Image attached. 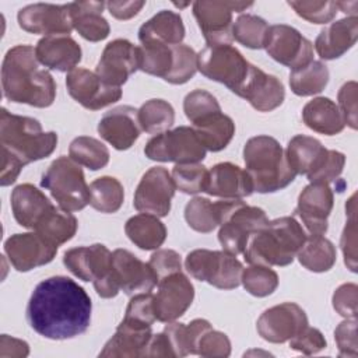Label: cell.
I'll list each match as a JSON object with an SVG mask.
<instances>
[{
	"mask_svg": "<svg viewBox=\"0 0 358 358\" xmlns=\"http://www.w3.org/2000/svg\"><path fill=\"white\" fill-rule=\"evenodd\" d=\"M231 341L222 331L210 329L199 340L197 354L200 357H229Z\"/></svg>",
	"mask_w": 358,
	"mask_h": 358,
	"instance_id": "52",
	"label": "cell"
},
{
	"mask_svg": "<svg viewBox=\"0 0 358 358\" xmlns=\"http://www.w3.org/2000/svg\"><path fill=\"white\" fill-rule=\"evenodd\" d=\"M183 110L190 123L214 113L220 112L221 106L215 96L204 90H194L189 92L183 99Z\"/></svg>",
	"mask_w": 358,
	"mask_h": 358,
	"instance_id": "51",
	"label": "cell"
},
{
	"mask_svg": "<svg viewBox=\"0 0 358 358\" xmlns=\"http://www.w3.org/2000/svg\"><path fill=\"white\" fill-rule=\"evenodd\" d=\"M334 197L327 183H309L298 197L295 214L301 218L310 235H324Z\"/></svg>",
	"mask_w": 358,
	"mask_h": 358,
	"instance_id": "22",
	"label": "cell"
},
{
	"mask_svg": "<svg viewBox=\"0 0 358 358\" xmlns=\"http://www.w3.org/2000/svg\"><path fill=\"white\" fill-rule=\"evenodd\" d=\"M78 228L77 218L62 207L53 206L36 224L34 231L45 241L55 246H60L70 241Z\"/></svg>",
	"mask_w": 358,
	"mask_h": 358,
	"instance_id": "38",
	"label": "cell"
},
{
	"mask_svg": "<svg viewBox=\"0 0 358 358\" xmlns=\"http://www.w3.org/2000/svg\"><path fill=\"white\" fill-rule=\"evenodd\" d=\"M66 87L70 96L90 110L102 109L122 98L120 87L109 85L96 73L81 67L67 73Z\"/></svg>",
	"mask_w": 358,
	"mask_h": 358,
	"instance_id": "17",
	"label": "cell"
},
{
	"mask_svg": "<svg viewBox=\"0 0 358 358\" xmlns=\"http://www.w3.org/2000/svg\"><path fill=\"white\" fill-rule=\"evenodd\" d=\"M152 296L154 295L151 292H141L133 295L126 308L124 317H130L152 326V323L157 320L152 308Z\"/></svg>",
	"mask_w": 358,
	"mask_h": 358,
	"instance_id": "58",
	"label": "cell"
},
{
	"mask_svg": "<svg viewBox=\"0 0 358 358\" xmlns=\"http://www.w3.org/2000/svg\"><path fill=\"white\" fill-rule=\"evenodd\" d=\"M192 124L204 148L213 152L224 150L235 134L234 120L222 110L210 113Z\"/></svg>",
	"mask_w": 358,
	"mask_h": 358,
	"instance_id": "35",
	"label": "cell"
},
{
	"mask_svg": "<svg viewBox=\"0 0 358 358\" xmlns=\"http://www.w3.org/2000/svg\"><path fill=\"white\" fill-rule=\"evenodd\" d=\"M288 6L303 20L312 24H327L338 13L336 1L319 0H291Z\"/></svg>",
	"mask_w": 358,
	"mask_h": 358,
	"instance_id": "49",
	"label": "cell"
},
{
	"mask_svg": "<svg viewBox=\"0 0 358 358\" xmlns=\"http://www.w3.org/2000/svg\"><path fill=\"white\" fill-rule=\"evenodd\" d=\"M305 239L306 234L294 217H280L268 221L250 236L243 257L250 264L288 266Z\"/></svg>",
	"mask_w": 358,
	"mask_h": 358,
	"instance_id": "3",
	"label": "cell"
},
{
	"mask_svg": "<svg viewBox=\"0 0 358 358\" xmlns=\"http://www.w3.org/2000/svg\"><path fill=\"white\" fill-rule=\"evenodd\" d=\"M11 210L15 221L25 228L34 229L39 220L53 207L52 201L38 187L22 183L11 192Z\"/></svg>",
	"mask_w": 358,
	"mask_h": 358,
	"instance_id": "31",
	"label": "cell"
},
{
	"mask_svg": "<svg viewBox=\"0 0 358 358\" xmlns=\"http://www.w3.org/2000/svg\"><path fill=\"white\" fill-rule=\"evenodd\" d=\"M176 7H179V8H182V7H186V6H189L190 3H173Z\"/></svg>",
	"mask_w": 358,
	"mask_h": 358,
	"instance_id": "64",
	"label": "cell"
},
{
	"mask_svg": "<svg viewBox=\"0 0 358 358\" xmlns=\"http://www.w3.org/2000/svg\"><path fill=\"white\" fill-rule=\"evenodd\" d=\"M144 357H173L169 340L164 331L158 334H152L145 348Z\"/></svg>",
	"mask_w": 358,
	"mask_h": 358,
	"instance_id": "61",
	"label": "cell"
},
{
	"mask_svg": "<svg viewBox=\"0 0 358 358\" xmlns=\"http://www.w3.org/2000/svg\"><path fill=\"white\" fill-rule=\"evenodd\" d=\"M69 157L78 165L91 171H98L108 165L109 150L99 140L88 136L76 137L69 147Z\"/></svg>",
	"mask_w": 358,
	"mask_h": 358,
	"instance_id": "43",
	"label": "cell"
},
{
	"mask_svg": "<svg viewBox=\"0 0 358 358\" xmlns=\"http://www.w3.org/2000/svg\"><path fill=\"white\" fill-rule=\"evenodd\" d=\"M357 91L358 85L355 81H348L343 84L337 94L338 109L343 115L344 123L350 126L352 130L358 127V112H357Z\"/></svg>",
	"mask_w": 358,
	"mask_h": 358,
	"instance_id": "53",
	"label": "cell"
},
{
	"mask_svg": "<svg viewBox=\"0 0 358 358\" xmlns=\"http://www.w3.org/2000/svg\"><path fill=\"white\" fill-rule=\"evenodd\" d=\"M358 38V17H345L324 27L315 41L317 55L324 60H334L347 53Z\"/></svg>",
	"mask_w": 358,
	"mask_h": 358,
	"instance_id": "28",
	"label": "cell"
},
{
	"mask_svg": "<svg viewBox=\"0 0 358 358\" xmlns=\"http://www.w3.org/2000/svg\"><path fill=\"white\" fill-rule=\"evenodd\" d=\"M207 171L200 162L194 164H176L172 169V179L180 192L186 194H196L204 190Z\"/></svg>",
	"mask_w": 358,
	"mask_h": 358,
	"instance_id": "47",
	"label": "cell"
},
{
	"mask_svg": "<svg viewBox=\"0 0 358 358\" xmlns=\"http://www.w3.org/2000/svg\"><path fill=\"white\" fill-rule=\"evenodd\" d=\"M357 317L341 322L334 330L340 357H357Z\"/></svg>",
	"mask_w": 358,
	"mask_h": 358,
	"instance_id": "57",
	"label": "cell"
},
{
	"mask_svg": "<svg viewBox=\"0 0 358 358\" xmlns=\"http://www.w3.org/2000/svg\"><path fill=\"white\" fill-rule=\"evenodd\" d=\"M92 303L74 280L55 275L41 281L27 306L29 326L50 340H67L83 334L91 323Z\"/></svg>",
	"mask_w": 358,
	"mask_h": 358,
	"instance_id": "1",
	"label": "cell"
},
{
	"mask_svg": "<svg viewBox=\"0 0 358 358\" xmlns=\"http://www.w3.org/2000/svg\"><path fill=\"white\" fill-rule=\"evenodd\" d=\"M18 25L29 32L45 36L69 35L73 31L70 3H35L22 7L17 14Z\"/></svg>",
	"mask_w": 358,
	"mask_h": 358,
	"instance_id": "18",
	"label": "cell"
},
{
	"mask_svg": "<svg viewBox=\"0 0 358 358\" xmlns=\"http://www.w3.org/2000/svg\"><path fill=\"white\" fill-rule=\"evenodd\" d=\"M268 24L262 17L241 14L232 27V38L249 49H262Z\"/></svg>",
	"mask_w": 358,
	"mask_h": 358,
	"instance_id": "45",
	"label": "cell"
},
{
	"mask_svg": "<svg viewBox=\"0 0 358 358\" xmlns=\"http://www.w3.org/2000/svg\"><path fill=\"white\" fill-rule=\"evenodd\" d=\"M112 275L119 289L130 296L151 292L158 282L151 266L126 249L112 252Z\"/></svg>",
	"mask_w": 358,
	"mask_h": 358,
	"instance_id": "21",
	"label": "cell"
},
{
	"mask_svg": "<svg viewBox=\"0 0 358 358\" xmlns=\"http://www.w3.org/2000/svg\"><path fill=\"white\" fill-rule=\"evenodd\" d=\"M253 3L245 1H206L199 0L193 3V15L201 29L207 46L231 43L232 38V14L241 13Z\"/></svg>",
	"mask_w": 358,
	"mask_h": 358,
	"instance_id": "11",
	"label": "cell"
},
{
	"mask_svg": "<svg viewBox=\"0 0 358 358\" xmlns=\"http://www.w3.org/2000/svg\"><path fill=\"white\" fill-rule=\"evenodd\" d=\"M175 189L176 186L168 169L152 166L140 179L134 192L133 206L138 213L166 217L171 211Z\"/></svg>",
	"mask_w": 358,
	"mask_h": 358,
	"instance_id": "13",
	"label": "cell"
},
{
	"mask_svg": "<svg viewBox=\"0 0 358 358\" xmlns=\"http://www.w3.org/2000/svg\"><path fill=\"white\" fill-rule=\"evenodd\" d=\"M138 110L130 105H120L108 110L98 123L99 136L113 148L129 150L140 137Z\"/></svg>",
	"mask_w": 358,
	"mask_h": 358,
	"instance_id": "23",
	"label": "cell"
},
{
	"mask_svg": "<svg viewBox=\"0 0 358 358\" xmlns=\"http://www.w3.org/2000/svg\"><path fill=\"white\" fill-rule=\"evenodd\" d=\"M138 70V46L127 39L109 42L95 67L96 76L109 85L120 87Z\"/></svg>",
	"mask_w": 358,
	"mask_h": 358,
	"instance_id": "19",
	"label": "cell"
},
{
	"mask_svg": "<svg viewBox=\"0 0 358 358\" xmlns=\"http://www.w3.org/2000/svg\"><path fill=\"white\" fill-rule=\"evenodd\" d=\"M203 192L224 200H242L253 193V185L245 169L232 162H220L207 171Z\"/></svg>",
	"mask_w": 358,
	"mask_h": 358,
	"instance_id": "24",
	"label": "cell"
},
{
	"mask_svg": "<svg viewBox=\"0 0 358 358\" xmlns=\"http://www.w3.org/2000/svg\"><path fill=\"white\" fill-rule=\"evenodd\" d=\"M357 292L358 287L354 282L341 284L333 294L334 310L345 319L357 317Z\"/></svg>",
	"mask_w": 358,
	"mask_h": 358,
	"instance_id": "56",
	"label": "cell"
},
{
	"mask_svg": "<svg viewBox=\"0 0 358 358\" xmlns=\"http://www.w3.org/2000/svg\"><path fill=\"white\" fill-rule=\"evenodd\" d=\"M241 203L242 200L211 201L206 197H193L185 206V220L192 229L208 234L220 227Z\"/></svg>",
	"mask_w": 358,
	"mask_h": 358,
	"instance_id": "29",
	"label": "cell"
},
{
	"mask_svg": "<svg viewBox=\"0 0 358 358\" xmlns=\"http://www.w3.org/2000/svg\"><path fill=\"white\" fill-rule=\"evenodd\" d=\"M213 329L208 320L194 319L190 323L171 322L165 326L164 333L166 334L173 357H186L189 354H197V345L200 337Z\"/></svg>",
	"mask_w": 358,
	"mask_h": 358,
	"instance_id": "37",
	"label": "cell"
},
{
	"mask_svg": "<svg viewBox=\"0 0 358 358\" xmlns=\"http://www.w3.org/2000/svg\"><path fill=\"white\" fill-rule=\"evenodd\" d=\"M299 263L309 271H329L337 259L336 246L323 235L306 236L303 245L296 253Z\"/></svg>",
	"mask_w": 358,
	"mask_h": 358,
	"instance_id": "39",
	"label": "cell"
},
{
	"mask_svg": "<svg viewBox=\"0 0 358 358\" xmlns=\"http://www.w3.org/2000/svg\"><path fill=\"white\" fill-rule=\"evenodd\" d=\"M306 326L308 316L305 310L294 302H284L266 309L256 323L259 336L274 344L289 341Z\"/></svg>",
	"mask_w": 358,
	"mask_h": 358,
	"instance_id": "16",
	"label": "cell"
},
{
	"mask_svg": "<svg viewBox=\"0 0 358 358\" xmlns=\"http://www.w3.org/2000/svg\"><path fill=\"white\" fill-rule=\"evenodd\" d=\"M329 83V69L320 60H312L309 64L291 70L289 87L298 96H310L322 92Z\"/></svg>",
	"mask_w": 358,
	"mask_h": 358,
	"instance_id": "41",
	"label": "cell"
},
{
	"mask_svg": "<svg viewBox=\"0 0 358 358\" xmlns=\"http://www.w3.org/2000/svg\"><path fill=\"white\" fill-rule=\"evenodd\" d=\"M245 171L248 172L253 192L273 193L294 182L296 173L288 164L285 150L270 136H256L243 147Z\"/></svg>",
	"mask_w": 358,
	"mask_h": 358,
	"instance_id": "4",
	"label": "cell"
},
{
	"mask_svg": "<svg viewBox=\"0 0 358 358\" xmlns=\"http://www.w3.org/2000/svg\"><path fill=\"white\" fill-rule=\"evenodd\" d=\"M1 87L8 101L35 108H48L56 98L53 76L39 67L31 45H17L7 50L1 64Z\"/></svg>",
	"mask_w": 358,
	"mask_h": 358,
	"instance_id": "2",
	"label": "cell"
},
{
	"mask_svg": "<svg viewBox=\"0 0 358 358\" xmlns=\"http://www.w3.org/2000/svg\"><path fill=\"white\" fill-rule=\"evenodd\" d=\"M263 48L273 60L291 70L303 67L313 60V43L291 25H270Z\"/></svg>",
	"mask_w": 358,
	"mask_h": 358,
	"instance_id": "12",
	"label": "cell"
},
{
	"mask_svg": "<svg viewBox=\"0 0 358 358\" xmlns=\"http://www.w3.org/2000/svg\"><path fill=\"white\" fill-rule=\"evenodd\" d=\"M152 296L154 315L158 322L171 323L185 315L194 298V287L182 271L169 274L157 282Z\"/></svg>",
	"mask_w": 358,
	"mask_h": 358,
	"instance_id": "15",
	"label": "cell"
},
{
	"mask_svg": "<svg viewBox=\"0 0 358 358\" xmlns=\"http://www.w3.org/2000/svg\"><path fill=\"white\" fill-rule=\"evenodd\" d=\"M41 186L49 190L59 207L66 211L83 210L90 203V186L83 168L70 157L56 158L43 172Z\"/></svg>",
	"mask_w": 358,
	"mask_h": 358,
	"instance_id": "7",
	"label": "cell"
},
{
	"mask_svg": "<svg viewBox=\"0 0 358 358\" xmlns=\"http://www.w3.org/2000/svg\"><path fill=\"white\" fill-rule=\"evenodd\" d=\"M4 252L17 271H29L50 263L57 253V246L34 231L11 235L4 242Z\"/></svg>",
	"mask_w": 358,
	"mask_h": 358,
	"instance_id": "20",
	"label": "cell"
},
{
	"mask_svg": "<svg viewBox=\"0 0 358 358\" xmlns=\"http://www.w3.org/2000/svg\"><path fill=\"white\" fill-rule=\"evenodd\" d=\"M145 6V1H108L106 7L117 20H130L140 13Z\"/></svg>",
	"mask_w": 358,
	"mask_h": 358,
	"instance_id": "60",
	"label": "cell"
},
{
	"mask_svg": "<svg viewBox=\"0 0 358 358\" xmlns=\"http://www.w3.org/2000/svg\"><path fill=\"white\" fill-rule=\"evenodd\" d=\"M302 120L310 130L326 136H336L345 127L338 106L326 96L309 101L302 109Z\"/></svg>",
	"mask_w": 358,
	"mask_h": 358,
	"instance_id": "33",
	"label": "cell"
},
{
	"mask_svg": "<svg viewBox=\"0 0 358 358\" xmlns=\"http://www.w3.org/2000/svg\"><path fill=\"white\" fill-rule=\"evenodd\" d=\"M63 264L77 278L92 281L101 298H113L120 291L112 275V252L102 243L69 249Z\"/></svg>",
	"mask_w": 358,
	"mask_h": 358,
	"instance_id": "6",
	"label": "cell"
},
{
	"mask_svg": "<svg viewBox=\"0 0 358 358\" xmlns=\"http://www.w3.org/2000/svg\"><path fill=\"white\" fill-rule=\"evenodd\" d=\"M124 232L127 238L143 250L158 249L166 239V228L158 217L151 214H137L126 221Z\"/></svg>",
	"mask_w": 358,
	"mask_h": 358,
	"instance_id": "36",
	"label": "cell"
},
{
	"mask_svg": "<svg viewBox=\"0 0 358 358\" xmlns=\"http://www.w3.org/2000/svg\"><path fill=\"white\" fill-rule=\"evenodd\" d=\"M175 59L173 66L168 77L165 78L166 83L180 85L187 83L197 71V53L187 45L179 43L173 46Z\"/></svg>",
	"mask_w": 358,
	"mask_h": 358,
	"instance_id": "48",
	"label": "cell"
},
{
	"mask_svg": "<svg viewBox=\"0 0 358 358\" xmlns=\"http://www.w3.org/2000/svg\"><path fill=\"white\" fill-rule=\"evenodd\" d=\"M289 347L305 355H312L326 348L327 343L319 329L306 326L299 334L289 340Z\"/></svg>",
	"mask_w": 358,
	"mask_h": 358,
	"instance_id": "54",
	"label": "cell"
},
{
	"mask_svg": "<svg viewBox=\"0 0 358 358\" xmlns=\"http://www.w3.org/2000/svg\"><path fill=\"white\" fill-rule=\"evenodd\" d=\"M241 282L253 296L263 298L271 295L278 287V275L270 266L250 264L242 270Z\"/></svg>",
	"mask_w": 358,
	"mask_h": 358,
	"instance_id": "46",
	"label": "cell"
},
{
	"mask_svg": "<svg viewBox=\"0 0 358 358\" xmlns=\"http://www.w3.org/2000/svg\"><path fill=\"white\" fill-rule=\"evenodd\" d=\"M268 222L264 210L243 201L231 211L220 225L218 241L222 249L234 256L243 253L250 236Z\"/></svg>",
	"mask_w": 358,
	"mask_h": 358,
	"instance_id": "14",
	"label": "cell"
},
{
	"mask_svg": "<svg viewBox=\"0 0 358 358\" xmlns=\"http://www.w3.org/2000/svg\"><path fill=\"white\" fill-rule=\"evenodd\" d=\"M337 10H341L343 13L348 14V17H357V7H358V1L352 0V1H336Z\"/></svg>",
	"mask_w": 358,
	"mask_h": 358,
	"instance_id": "63",
	"label": "cell"
},
{
	"mask_svg": "<svg viewBox=\"0 0 358 358\" xmlns=\"http://www.w3.org/2000/svg\"><path fill=\"white\" fill-rule=\"evenodd\" d=\"M175 122V110L168 101L152 98L145 101L138 109V123L141 130L150 134H159Z\"/></svg>",
	"mask_w": 358,
	"mask_h": 358,
	"instance_id": "44",
	"label": "cell"
},
{
	"mask_svg": "<svg viewBox=\"0 0 358 358\" xmlns=\"http://www.w3.org/2000/svg\"><path fill=\"white\" fill-rule=\"evenodd\" d=\"M35 55L42 66L70 73L81 62L83 50L70 35H50L38 41Z\"/></svg>",
	"mask_w": 358,
	"mask_h": 358,
	"instance_id": "26",
	"label": "cell"
},
{
	"mask_svg": "<svg viewBox=\"0 0 358 358\" xmlns=\"http://www.w3.org/2000/svg\"><path fill=\"white\" fill-rule=\"evenodd\" d=\"M187 273L220 289H234L241 284L243 266L236 256L225 250L194 249L185 259Z\"/></svg>",
	"mask_w": 358,
	"mask_h": 358,
	"instance_id": "9",
	"label": "cell"
},
{
	"mask_svg": "<svg viewBox=\"0 0 358 358\" xmlns=\"http://www.w3.org/2000/svg\"><path fill=\"white\" fill-rule=\"evenodd\" d=\"M103 1H74L70 3L73 28L87 41L99 42L108 38L110 27L102 15Z\"/></svg>",
	"mask_w": 358,
	"mask_h": 358,
	"instance_id": "32",
	"label": "cell"
},
{
	"mask_svg": "<svg viewBox=\"0 0 358 358\" xmlns=\"http://www.w3.org/2000/svg\"><path fill=\"white\" fill-rule=\"evenodd\" d=\"M206 152L207 150L199 140L196 131L189 126H179L173 130L155 134L144 147L145 157L159 162L194 164L203 161Z\"/></svg>",
	"mask_w": 358,
	"mask_h": 358,
	"instance_id": "10",
	"label": "cell"
},
{
	"mask_svg": "<svg viewBox=\"0 0 358 358\" xmlns=\"http://www.w3.org/2000/svg\"><path fill=\"white\" fill-rule=\"evenodd\" d=\"M148 264L154 270L158 280L182 271V260L180 255L172 249H157L148 260Z\"/></svg>",
	"mask_w": 358,
	"mask_h": 358,
	"instance_id": "55",
	"label": "cell"
},
{
	"mask_svg": "<svg viewBox=\"0 0 358 358\" xmlns=\"http://www.w3.org/2000/svg\"><path fill=\"white\" fill-rule=\"evenodd\" d=\"M173 46L157 41L143 42L138 46V70L165 80L173 66Z\"/></svg>",
	"mask_w": 358,
	"mask_h": 358,
	"instance_id": "40",
	"label": "cell"
},
{
	"mask_svg": "<svg viewBox=\"0 0 358 358\" xmlns=\"http://www.w3.org/2000/svg\"><path fill=\"white\" fill-rule=\"evenodd\" d=\"M355 197L357 194L354 193L348 203L345 204V211H347V222L341 234V250L344 255V263L345 266L355 273L357 271V218H355Z\"/></svg>",
	"mask_w": 358,
	"mask_h": 358,
	"instance_id": "50",
	"label": "cell"
},
{
	"mask_svg": "<svg viewBox=\"0 0 358 358\" xmlns=\"http://www.w3.org/2000/svg\"><path fill=\"white\" fill-rule=\"evenodd\" d=\"M124 200V189L113 176H101L90 185V204L105 214L116 213Z\"/></svg>",
	"mask_w": 358,
	"mask_h": 358,
	"instance_id": "42",
	"label": "cell"
},
{
	"mask_svg": "<svg viewBox=\"0 0 358 358\" xmlns=\"http://www.w3.org/2000/svg\"><path fill=\"white\" fill-rule=\"evenodd\" d=\"M288 164L296 175H306L309 179L313 176L327 161L329 150L310 136H294L285 150Z\"/></svg>",
	"mask_w": 358,
	"mask_h": 358,
	"instance_id": "30",
	"label": "cell"
},
{
	"mask_svg": "<svg viewBox=\"0 0 358 358\" xmlns=\"http://www.w3.org/2000/svg\"><path fill=\"white\" fill-rule=\"evenodd\" d=\"M151 337V324L130 317H123L120 324L116 327L115 334L103 345L102 351L99 352V357H144L145 348Z\"/></svg>",
	"mask_w": 358,
	"mask_h": 358,
	"instance_id": "25",
	"label": "cell"
},
{
	"mask_svg": "<svg viewBox=\"0 0 358 358\" xmlns=\"http://www.w3.org/2000/svg\"><path fill=\"white\" fill-rule=\"evenodd\" d=\"M239 96L246 99L256 110L270 112L282 103L285 90L275 76L267 74L262 69L253 66Z\"/></svg>",
	"mask_w": 358,
	"mask_h": 358,
	"instance_id": "27",
	"label": "cell"
},
{
	"mask_svg": "<svg viewBox=\"0 0 358 358\" xmlns=\"http://www.w3.org/2000/svg\"><path fill=\"white\" fill-rule=\"evenodd\" d=\"M0 344L10 345L11 348H4L0 350V355L4 357H27L29 354V347L28 343L24 340H18L14 337H8L7 334H3L0 338Z\"/></svg>",
	"mask_w": 358,
	"mask_h": 358,
	"instance_id": "62",
	"label": "cell"
},
{
	"mask_svg": "<svg viewBox=\"0 0 358 358\" xmlns=\"http://www.w3.org/2000/svg\"><path fill=\"white\" fill-rule=\"evenodd\" d=\"M345 165V155L340 151L336 150H329V157L324 165L313 175L309 178L310 183H330L336 180Z\"/></svg>",
	"mask_w": 358,
	"mask_h": 358,
	"instance_id": "59",
	"label": "cell"
},
{
	"mask_svg": "<svg viewBox=\"0 0 358 358\" xmlns=\"http://www.w3.org/2000/svg\"><path fill=\"white\" fill-rule=\"evenodd\" d=\"M1 151L15 157L24 166L29 162L49 157L57 145L55 131H43L41 123L28 116L0 110Z\"/></svg>",
	"mask_w": 358,
	"mask_h": 358,
	"instance_id": "5",
	"label": "cell"
},
{
	"mask_svg": "<svg viewBox=\"0 0 358 358\" xmlns=\"http://www.w3.org/2000/svg\"><path fill=\"white\" fill-rule=\"evenodd\" d=\"M253 64L231 43L206 46L197 53V70L207 78L224 84L239 96Z\"/></svg>",
	"mask_w": 358,
	"mask_h": 358,
	"instance_id": "8",
	"label": "cell"
},
{
	"mask_svg": "<svg viewBox=\"0 0 358 358\" xmlns=\"http://www.w3.org/2000/svg\"><path fill=\"white\" fill-rule=\"evenodd\" d=\"M185 38L182 17L171 10H161L138 29L140 42L157 41L166 45H179Z\"/></svg>",
	"mask_w": 358,
	"mask_h": 358,
	"instance_id": "34",
	"label": "cell"
}]
</instances>
